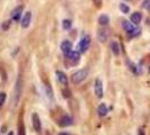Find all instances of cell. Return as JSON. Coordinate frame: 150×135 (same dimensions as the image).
Wrapping results in <instances>:
<instances>
[{
    "mask_svg": "<svg viewBox=\"0 0 150 135\" xmlns=\"http://www.w3.org/2000/svg\"><path fill=\"white\" fill-rule=\"evenodd\" d=\"M122 27L125 29L127 34L129 36H137L138 34L140 33V29L137 27V25H134L131 21H128V20H123L122 21Z\"/></svg>",
    "mask_w": 150,
    "mask_h": 135,
    "instance_id": "1",
    "label": "cell"
},
{
    "mask_svg": "<svg viewBox=\"0 0 150 135\" xmlns=\"http://www.w3.org/2000/svg\"><path fill=\"white\" fill-rule=\"evenodd\" d=\"M88 72L86 69H81V70H77L76 72H74L73 74H72V77H71V79H72V82L74 84H80L81 82H83L85 79H86V77H88Z\"/></svg>",
    "mask_w": 150,
    "mask_h": 135,
    "instance_id": "2",
    "label": "cell"
},
{
    "mask_svg": "<svg viewBox=\"0 0 150 135\" xmlns=\"http://www.w3.org/2000/svg\"><path fill=\"white\" fill-rule=\"evenodd\" d=\"M90 45H91V36L90 35H84L80 41L79 45H77V50L80 53H85L90 49Z\"/></svg>",
    "mask_w": 150,
    "mask_h": 135,
    "instance_id": "3",
    "label": "cell"
},
{
    "mask_svg": "<svg viewBox=\"0 0 150 135\" xmlns=\"http://www.w3.org/2000/svg\"><path fill=\"white\" fill-rule=\"evenodd\" d=\"M94 94L98 98H102L103 97V82L101 79H95L94 81Z\"/></svg>",
    "mask_w": 150,
    "mask_h": 135,
    "instance_id": "4",
    "label": "cell"
},
{
    "mask_svg": "<svg viewBox=\"0 0 150 135\" xmlns=\"http://www.w3.org/2000/svg\"><path fill=\"white\" fill-rule=\"evenodd\" d=\"M109 36H110V33H109V29L105 28V27H102L99 29V32H98V39L100 41V42H106L108 39H109Z\"/></svg>",
    "mask_w": 150,
    "mask_h": 135,
    "instance_id": "5",
    "label": "cell"
},
{
    "mask_svg": "<svg viewBox=\"0 0 150 135\" xmlns=\"http://www.w3.org/2000/svg\"><path fill=\"white\" fill-rule=\"evenodd\" d=\"M72 49H73V45H72V43L69 41H64L62 44H61V50H62L63 54L65 56H67L69 53L73 51Z\"/></svg>",
    "mask_w": 150,
    "mask_h": 135,
    "instance_id": "6",
    "label": "cell"
},
{
    "mask_svg": "<svg viewBox=\"0 0 150 135\" xmlns=\"http://www.w3.org/2000/svg\"><path fill=\"white\" fill-rule=\"evenodd\" d=\"M66 58L69 59V60L72 62V63H73V64H76V63H79V62H80V59H81V53H80L79 51H72L69 55L66 56Z\"/></svg>",
    "mask_w": 150,
    "mask_h": 135,
    "instance_id": "7",
    "label": "cell"
},
{
    "mask_svg": "<svg viewBox=\"0 0 150 135\" xmlns=\"http://www.w3.org/2000/svg\"><path fill=\"white\" fill-rule=\"evenodd\" d=\"M21 80H20V78H19L18 80H17V84H16V89H15V105H17L19 101V98H20V95H21Z\"/></svg>",
    "mask_w": 150,
    "mask_h": 135,
    "instance_id": "8",
    "label": "cell"
},
{
    "mask_svg": "<svg viewBox=\"0 0 150 135\" xmlns=\"http://www.w3.org/2000/svg\"><path fill=\"white\" fill-rule=\"evenodd\" d=\"M23 10H24V7L23 6H18L17 8H15L13 10V13H11V18H13V20L19 21L20 18H21V13H23Z\"/></svg>",
    "mask_w": 150,
    "mask_h": 135,
    "instance_id": "9",
    "label": "cell"
},
{
    "mask_svg": "<svg viewBox=\"0 0 150 135\" xmlns=\"http://www.w3.org/2000/svg\"><path fill=\"white\" fill-rule=\"evenodd\" d=\"M31 119H33V125H34V129L36 132H39L42 129V124H40V119H39V116L34 113L33 116H31Z\"/></svg>",
    "mask_w": 150,
    "mask_h": 135,
    "instance_id": "10",
    "label": "cell"
},
{
    "mask_svg": "<svg viewBox=\"0 0 150 135\" xmlns=\"http://www.w3.org/2000/svg\"><path fill=\"white\" fill-rule=\"evenodd\" d=\"M142 20V14L139 13V11H134L133 14H131L130 16V21L133 23L134 25H139Z\"/></svg>",
    "mask_w": 150,
    "mask_h": 135,
    "instance_id": "11",
    "label": "cell"
},
{
    "mask_svg": "<svg viewBox=\"0 0 150 135\" xmlns=\"http://www.w3.org/2000/svg\"><path fill=\"white\" fill-rule=\"evenodd\" d=\"M30 21H31V13L30 11H27V13L24 14V16L21 18V26L24 28H27L28 26L30 25Z\"/></svg>",
    "mask_w": 150,
    "mask_h": 135,
    "instance_id": "12",
    "label": "cell"
},
{
    "mask_svg": "<svg viewBox=\"0 0 150 135\" xmlns=\"http://www.w3.org/2000/svg\"><path fill=\"white\" fill-rule=\"evenodd\" d=\"M58 124H59V126H62V127H66V126H71L72 124H73V119L69 117V116L65 115L63 116L62 118L59 119V122H58Z\"/></svg>",
    "mask_w": 150,
    "mask_h": 135,
    "instance_id": "13",
    "label": "cell"
},
{
    "mask_svg": "<svg viewBox=\"0 0 150 135\" xmlns=\"http://www.w3.org/2000/svg\"><path fill=\"white\" fill-rule=\"evenodd\" d=\"M110 49H111V52L113 53V55H115V56L120 55V50H121V49H120V45L117 41H112V42H111Z\"/></svg>",
    "mask_w": 150,
    "mask_h": 135,
    "instance_id": "14",
    "label": "cell"
},
{
    "mask_svg": "<svg viewBox=\"0 0 150 135\" xmlns=\"http://www.w3.org/2000/svg\"><path fill=\"white\" fill-rule=\"evenodd\" d=\"M108 113H109L108 106H106L104 103L100 104V105H99V107H98V115L100 116V117H104V116H106Z\"/></svg>",
    "mask_w": 150,
    "mask_h": 135,
    "instance_id": "15",
    "label": "cell"
},
{
    "mask_svg": "<svg viewBox=\"0 0 150 135\" xmlns=\"http://www.w3.org/2000/svg\"><path fill=\"white\" fill-rule=\"evenodd\" d=\"M56 76H57L58 81H59L63 86H67L69 80H67V77H66V74H65L64 72H62V71H56Z\"/></svg>",
    "mask_w": 150,
    "mask_h": 135,
    "instance_id": "16",
    "label": "cell"
},
{
    "mask_svg": "<svg viewBox=\"0 0 150 135\" xmlns=\"http://www.w3.org/2000/svg\"><path fill=\"white\" fill-rule=\"evenodd\" d=\"M99 24H100L102 27H105L108 26V24L110 23V18H109V16L106 15V14H102L100 17H99Z\"/></svg>",
    "mask_w": 150,
    "mask_h": 135,
    "instance_id": "17",
    "label": "cell"
},
{
    "mask_svg": "<svg viewBox=\"0 0 150 135\" xmlns=\"http://www.w3.org/2000/svg\"><path fill=\"white\" fill-rule=\"evenodd\" d=\"M119 9L121 10V13L122 14H129L130 13V7L128 6L127 4H125V2H121V4H120Z\"/></svg>",
    "mask_w": 150,
    "mask_h": 135,
    "instance_id": "18",
    "label": "cell"
},
{
    "mask_svg": "<svg viewBox=\"0 0 150 135\" xmlns=\"http://www.w3.org/2000/svg\"><path fill=\"white\" fill-rule=\"evenodd\" d=\"M63 28L64 29H66V31H69V29H71V27H72V21L69 19H64L63 20Z\"/></svg>",
    "mask_w": 150,
    "mask_h": 135,
    "instance_id": "19",
    "label": "cell"
},
{
    "mask_svg": "<svg viewBox=\"0 0 150 135\" xmlns=\"http://www.w3.org/2000/svg\"><path fill=\"white\" fill-rule=\"evenodd\" d=\"M18 135H26V133H25V125H24V123H23V122L19 124Z\"/></svg>",
    "mask_w": 150,
    "mask_h": 135,
    "instance_id": "20",
    "label": "cell"
},
{
    "mask_svg": "<svg viewBox=\"0 0 150 135\" xmlns=\"http://www.w3.org/2000/svg\"><path fill=\"white\" fill-rule=\"evenodd\" d=\"M129 69H130V70H131L134 74H138V73H139L138 66H137V65H134L133 63H130V62H129Z\"/></svg>",
    "mask_w": 150,
    "mask_h": 135,
    "instance_id": "21",
    "label": "cell"
},
{
    "mask_svg": "<svg viewBox=\"0 0 150 135\" xmlns=\"http://www.w3.org/2000/svg\"><path fill=\"white\" fill-rule=\"evenodd\" d=\"M142 8L150 11V0H144L142 1Z\"/></svg>",
    "mask_w": 150,
    "mask_h": 135,
    "instance_id": "22",
    "label": "cell"
},
{
    "mask_svg": "<svg viewBox=\"0 0 150 135\" xmlns=\"http://www.w3.org/2000/svg\"><path fill=\"white\" fill-rule=\"evenodd\" d=\"M46 92H47V96L52 99L53 98V91H52V88L50 87V84H46Z\"/></svg>",
    "mask_w": 150,
    "mask_h": 135,
    "instance_id": "23",
    "label": "cell"
},
{
    "mask_svg": "<svg viewBox=\"0 0 150 135\" xmlns=\"http://www.w3.org/2000/svg\"><path fill=\"white\" fill-rule=\"evenodd\" d=\"M5 100H6V94H5V92H1V94H0V107L4 105Z\"/></svg>",
    "mask_w": 150,
    "mask_h": 135,
    "instance_id": "24",
    "label": "cell"
},
{
    "mask_svg": "<svg viewBox=\"0 0 150 135\" xmlns=\"http://www.w3.org/2000/svg\"><path fill=\"white\" fill-rule=\"evenodd\" d=\"M93 1H94V4H95L96 6L100 7L101 5H102V1H103V0H93Z\"/></svg>",
    "mask_w": 150,
    "mask_h": 135,
    "instance_id": "25",
    "label": "cell"
},
{
    "mask_svg": "<svg viewBox=\"0 0 150 135\" xmlns=\"http://www.w3.org/2000/svg\"><path fill=\"white\" fill-rule=\"evenodd\" d=\"M63 94H64V97H65V98H69V97H71V92H69V91H67V92H66V91H63Z\"/></svg>",
    "mask_w": 150,
    "mask_h": 135,
    "instance_id": "26",
    "label": "cell"
},
{
    "mask_svg": "<svg viewBox=\"0 0 150 135\" xmlns=\"http://www.w3.org/2000/svg\"><path fill=\"white\" fill-rule=\"evenodd\" d=\"M138 135H144V129H139V131H138Z\"/></svg>",
    "mask_w": 150,
    "mask_h": 135,
    "instance_id": "27",
    "label": "cell"
},
{
    "mask_svg": "<svg viewBox=\"0 0 150 135\" xmlns=\"http://www.w3.org/2000/svg\"><path fill=\"white\" fill-rule=\"evenodd\" d=\"M59 135H69V133H61Z\"/></svg>",
    "mask_w": 150,
    "mask_h": 135,
    "instance_id": "28",
    "label": "cell"
},
{
    "mask_svg": "<svg viewBox=\"0 0 150 135\" xmlns=\"http://www.w3.org/2000/svg\"><path fill=\"white\" fill-rule=\"evenodd\" d=\"M7 135H13V132H9V133H8Z\"/></svg>",
    "mask_w": 150,
    "mask_h": 135,
    "instance_id": "29",
    "label": "cell"
},
{
    "mask_svg": "<svg viewBox=\"0 0 150 135\" xmlns=\"http://www.w3.org/2000/svg\"><path fill=\"white\" fill-rule=\"evenodd\" d=\"M148 72H149V73H150V66H149V69H148Z\"/></svg>",
    "mask_w": 150,
    "mask_h": 135,
    "instance_id": "30",
    "label": "cell"
}]
</instances>
